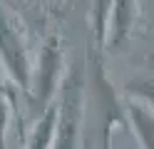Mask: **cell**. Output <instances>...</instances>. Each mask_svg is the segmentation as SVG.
<instances>
[{
    "label": "cell",
    "mask_w": 154,
    "mask_h": 149,
    "mask_svg": "<svg viewBox=\"0 0 154 149\" xmlns=\"http://www.w3.org/2000/svg\"><path fill=\"white\" fill-rule=\"evenodd\" d=\"M80 119H82V79H80V70L75 67L62 82V95H60V104H57V122H55L50 149H75Z\"/></svg>",
    "instance_id": "1"
},
{
    "label": "cell",
    "mask_w": 154,
    "mask_h": 149,
    "mask_svg": "<svg viewBox=\"0 0 154 149\" xmlns=\"http://www.w3.org/2000/svg\"><path fill=\"white\" fill-rule=\"evenodd\" d=\"M0 57H3V65L8 67V72L13 75V79L20 85L23 92H32V72H30L25 45L17 35V30L5 20L3 13H0Z\"/></svg>",
    "instance_id": "2"
},
{
    "label": "cell",
    "mask_w": 154,
    "mask_h": 149,
    "mask_svg": "<svg viewBox=\"0 0 154 149\" xmlns=\"http://www.w3.org/2000/svg\"><path fill=\"white\" fill-rule=\"evenodd\" d=\"M60 65H62V55L55 40H50L42 52H40V65H37V82H35V104L40 107V112L50 104V97L57 87L60 79Z\"/></svg>",
    "instance_id": "3"
},
{
    "label": "cell",
    "mask_w": 154,
    "mask_h": 149,
    "mask_svg": "<svg viewBox=\"0 0 154 149\" xmlns=\"http://www.w3.org/2000/svg\"><path fill=\"white\" fill-rule=\"evenodd\" d=\"M134 15H137V0H112L109 5V47L114 50L124 37H127L129 27L134 23Z\"/></svg>",
    "instance_id": "4"
},
{
    "label": "cell",
    "mask_w": 154,
    "mask_h": 149,
    "mask_svg": "<svg viewBox=\"0 0 154 149\" xmlns=\"http://www.w3.org/2000/svg\"><path fill=\"white\" fill-rule=\"evenodd\" d=\"M127 114H129V122L134 127L139 144L144 149H154V112L142 102H129Z\"/></svg>",
    "instance_id": "5"
},
{
    "label": "cell",
    "mask_w": 154,
    "mask_h": 149,
    "mask_svg": "<svg viewBox=\"0 0 154 149\" xmlns=\"http://www.w3.org/2000/svg\"><path fill=\"white\" fill-rule=\"evenodd\" d=\"M55 122H57V104H47L42 109V117L37 119L30 139H27V149H50L52 134H55Z\"/></svg>",
    "instance_id": "6"
},
{
    "label": "cell",
    "mask_w": 154,
    "mask_h": 149,
    "mask_svg": "<svg viewBox=\"0 0 154 149\" xmlns=\"http://www.w3.org/2000/svg\"><path fill=\"white\" fill-rule=\"evenodd\" d=\"M109 5H112V0H94V40H97V45H102L104 35H107Z\"/></svg>",
    "instance_id": "7"
},
{
    "label": "cell",
    "mask_w": 154,
    "mask_h": 149,
    "mask_svg": "<svg viewBox=\"0 0 154 149\" xmlns=\"http://www.w3.org/2000/svg\"><path fill=\"white\" fill-rule=\"evenodd\" d=\"M134 87H137L134 92H137L139 97L149 99V102L154 104V79H147V82H139V85H134Z\"/></svg>",
    "instance_id": "8"
}]
</instances>
